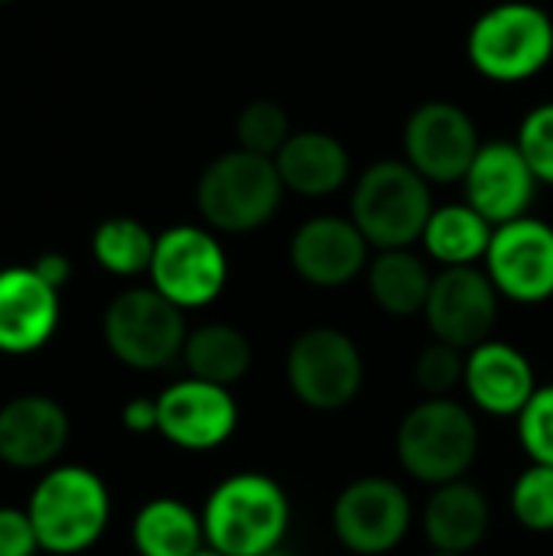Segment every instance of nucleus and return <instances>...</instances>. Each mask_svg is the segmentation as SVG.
Returning <instances> with one entry per match:
<instances>
[{
    "label": "nucleus",
    "mask_w": 553,
    "mask_h": 556,
    "mask_svg": "<svg viewBox=\"0 0 553 556\" xmlns=\"http://www.w3.org/2000/svg\"><path fill=\"white\" fill-rule=\"evenodd\" d=\"M515 143L525 153L528 166L535 169L538 182L553 186V101L538 104L535 111L521 117Z\"/></svg>",
    "instance_id": "7c9ffc66"
},
{
    "label": "nucleus",
    "mask_w": 553,
    "mask_h": 556,
    "mask_svg": "<svg viewBox=\"0 0 553 556\" xmlns=\"http://www.w3.org/2000/svg\"><path fill=\"white\" fill-rule=\"evenodd\" d=\"M26 511L46 554H85L108 531L111 492L88 466H55L33 485Z\"/></svg>",
    "instance_id": "7ed1b4c3"
},
{
    "label": "nucleus",
    "mask_w": 553,
    "mask_h": 556,
    "mask_svg": "<svg viewBox=\"0 0 553 556\" xmlns=\"http://www.w3.org/2000/svg\"><path fill=\"white\" fill-rule=\"evenodd\" d=\"M130 541L140 556H196L205 551L202 511L183 498H150L134 515Z\"/></svg>",
    "instance_id": "4be33fe9"
},
{
    "label": "nucleus",
    "mask_w": 553,
    "mask_h": 556,
    "mask_svg": "<svg viewBox=\"0 0 553 556\" xmlns=\"http://www.w3.org/2000/svg\"><path fill=\"white\" fill-rule=\"evenodd\" d=\"M39 538L29 521V511L0 505V556H36Z\"/></svg>",
    "instance_id": "2f4dec72"
},
{
    "label": "nucleus",
    "mask_w": 553,
    "mask_h": 556,
    "mask_svg": "<svg viewBox=\"0 0 553 556\" xmlns=\"http://www.w3.org/2000/svg\"><path fill=\"white\" fill-rule=\"evenodd\" d=\"M463 186L466 202L499 228L505 222L528 215L541 182L528 166L525 153L518 150V143L492 140L479 147Z\"/></svg>",
    "instance_id": "f3484780"
},
{
    "label": "nucleus",
    "mask_w": 553,
    "mask_h": 556,
    "mask_svg": "<svg viewBox=\"0 0 553 556\" xmlns=\"http://www.w3.org/2000/svg\"><path fill=\"white\" fill-rule=\"evenodd\" d=\"M368 251L372 244L352 218L313 215L290 238V267L310 287L336 290L368 270Z\"/></svg>",
    "instance_id": "2eb2a0df"
},
{
    "label": "nucleus",
    "mask_w": 553,
    "mask_h": 556,
    "mask_svg": "<svg viewBox=\"0 0 553 556\" xmlns=\"http://www.w3.org/2000/svg\"><path fill=\"white\" fill-rule=\"evenodd\" d=\"M108 352L134 371H160L183 358L189 329L186 313L153 287L121 290L101 319Z\"/></svg>",
    "instance_id": "0eeeda50"
},
{
    "label": "nucleus",
    "mask_w": 553,
    "mask_h": 556,
    "mask_svg": "<svg viewBox=\"0 0 553 556\" xmlns=\"http://www.w3.org/2000/svg\"><path fill=\"white\" fill-rule=\"evenodd\" d=\"M466 375V352L447 342H427L414 358V384L427 397H450Z\"/></svg>",
    "instance_id": "c85d7f7f"
},
{
    "label": "nucleus",
    "mask_w": 553,
    "mask_h": 556,
    "mask_svg": "<svg viewBox=\"0 0 553 556\" xmlns=\"http://www.w3.org/2000/svg\"><path fill=\"white\" fill-rule=\"evenodd\" d=\"M121 424H124L127 433H137V437L156 433V427H160L156 397H130V401L121 407Z\"/></svg>",
    "instance_id": "473e14b6"
},
{
    "label": "nucleus",
    "mask_w": 553,
    "mask_h": 556,
    "mask_svg": "<svg viewBox=\"0 0 553 556\" xmlns=\"http://www.w3.org/2000/svg\"><path fill=\"white\" fill-rule=\"evenodd\" d=\"M499 303L502 296L486 267H443L433 277L424 319L437 342L469 352L492 339Z\"/></svg>",
    "instance_id": "ddd939ff"
},
{
    "label": "nucleus",
    "mask_w": 553,
    "mask_h": 556,
    "mask_svg": "<svg viewBox=\"0 0 553 556\" xmlns=\"http://www.w3.org/2000/svg\"><path fill=\"white\" fill-rule=\"evenodd\" d=\"M284 192L277 163L238 147L202 169L196 182V205L212 231L251 235L277 215Z\"/></svg>",
    "instance_id": "39448f33"
},
{
    "label": "nucleus",
    "mask_w": 553,
    "mask_h": 556,
    "mask_svg": "<svg viewBox=\"0 0 553 556\" xmlns=\"http://www.w3.org/2000/svg\"><path fill=\"white\" fill-rule=\"evenodd\" d=\"M68 410L49 394H20L0 407V463L20 472L52 466L68 446Z\"/></svg>",
    "instance_id": "dca6fc26"
},
{
    "label": "nucleus",
    "mask_w": 553,
    "mask_h": 556,
    "mask_svg": "<svg viewBox=\"0 0 553 556\" xmlns=\"http://www.w3.org/2000/svg\"><path fill=\"white\" fill-rule=\"evenodd\" d=\"M482 264L502 300L518 306L548 303L553 300V225L535 215L499 225Z\"/></svg>",
    "instance_id": "9b49d317"
},
{
    "label": "nucleus",
    "mask_w": 553,
    "mask_h": 556,
    "mask_svg": "<svg viewBox=\"0 0 553 556\" xmlns=\"http://www.w3.org/2000/svg\"><path fill=\"white\" fill-rule=\"evenodd\" d=\"M479 147L476 121L453 101H424L404 124V160L437 186L463 182Z\"/></svg>",
    "instance_id": "f8f14e48"
},
{
    "label": "nucleus",
    "mask_w": 553,
    "mask_h": 556,
    "mask_svg": "<svg viewBox=\"0 0 553 556\" xmlns=\"http://www.w3.org/2000/svg\"><path fill=\"white\" fill-rule=\"evenodd\" d=\"M394 453L401 469L420 485L460 482L479 459V420L463 401L427 397L401 417Z\"/></svg>",
    "instance_id": "f03ea898"
},
{
    "label": "nucleus",
    "mask_w": 553,
    "mask_h": 556,
    "mask_svg": "<svg viewBox=\"0 0 553 556\" xmlns=\"http://www.w3.org/2000/svg\"><path fill=\"white\" fill-rule=\"evenodd\" d=\"M430 556H460V554H430Z\"/></svg>",
    "instance_id": "e433bc0d"
},
{
    "label": "nucleus",
    "mask_w": 553,
    "mask_h": 556,
    "mask_svg": "<svg viewBox=\"0 0 553 556\" xmlns=\"http://www.w3.org/2000/svg\"><path fill=\"white\" fill-rule=\"evenodd\" d=\"M196 556H222V554H215V551H209V547H205V551H199Z\"/></svg>",
    "instance_id": "c9c22d12"
},
{
    "label": "nucleus",
    "mask_w": 553,
    "mask_h": 556,
    "mask_svg": "<svg viewBox=\"0 0 553 556\" xmlns=\"http://www.w3.org/2000/svg\"><path fill=\"white\" fill-rule=\"evenodd\" d=\"M228 283V254L212 228L173 225L156 235V251L150 264V287L163 293L173 306L205 309Z\"/></svg>",
    "instance_id": "1a4fd4ad"
},
{
    "label": "nucleus",
    "mask_w": 553,
    "mask_h": 556,
    "mask_svg": "<svg viewBox=\"0 0 553 556\" xmlns=\"http://www.w3.org/2000/svg\"><path fill=\"white\" fill-rule=\"evenodd\" d=\"M515 420H518V443L528 453V459L553 466V384L538 388L528 407Z\"/></svg>",
    "instance_id": "c756f323"
},
{
    "label": "nucleus",
    "mask_w": 553,
    "mask_h": 556,
    "mask_svg": "<svg viewBox=\"0 0 553 556\" xmlns=\"http://www.w3.org/2000/svg\"><path fill=\"white\" fill-rule=\"evenodd\" d=\"M62 303L36 267L0 270V355H33L59 329Z\"/></svg>",
    "instance_id": "a211bd4d"
},
{
    "label": "nucleus",
    "mask_w": 553,
    "mask_h": 556,
    "mask_svg": "<svg viewBox=\"0 0 553 556\" xmlns=\"http://www.w3.org/2000/svg\"><path fill=\"white\" fill-rule=\"evenodd\" d=\"M290 114L271 101V98H257V101H248L241 111H238V121H235V137H238V147L248 150V153H257V156H277L280 147L290 140Z\"/></svg>",
    "instance_id": "cd10ccee"
},
{
    "label": "nucleus",
    "mask_w": 553,
    "mask_h": 556,
    "mask_svg": "<svg viewBox=\"0 0 553 556\" xmlns=\"http://www.w3.org/2000/svg\"><path fill=\"white\" fill-rule=\"evenodd\" d=\"M264 556H293L290 551H284V547H277V551H271V554H264Z\"/></svg>",
    "instance_id": "f704fd0d"
},
{
    "label": "nucleus",
    "mask_w": 553,
    "mask_h": 556,
    "mask_svg": "<svg viewBox=\"0 0 553 556\" xmlns=\"http://www.w3.org/2000/svg\"><path fill=\"white\" fill-rule=\"evenodd\" d=\"M0 3H13V0H0Z\"/></svg>",
    "instance_id": "4c0bfd02"
},
{
    "label": "nucleus",
    "mask_w": 553,
    "mask_h": 556,
    "mask_svg": "<svg viewBox=\"0 0 553 556\" xmlns=\"http://www.w3.org/2000/svg\"><path fill=\"white\" fill-rule=\"evenodd\" d=\"M463 388L476 410L489 417H518L538 391L531 358L502 339H489L466 352Z\"/></svg>",
    "instance_id": "6ab92c4d"
},
{
    "label": "nucleus",
    "mask_w": 553,
    "mask_h": 556,
    "mask_svg": "<svg viewBox=\"0 0 553 556\" xmlns=\"http://www.w3.org/2000/svg\"><path fill=\"white\" fill-rule=\"evenodd\" d=\"M290 521V495L267 472H231L202 505L205 547L222 556H264L284 547Z\"/></svg>",
    "instance_id": "f257e3e1"
},
{
    "label": "nucleus",
    "mask_w": 553,
    "mask_h": 556,
    "mask_svg": "<svg viewBox=\"0 0 553 556\" xmlns=\"http://www.w3.org/2000/svg\"><path fill=\"white\" fill-rule=\"evenodd\" d=\"M156 410H160L156 433L186 453H209L225 446L241 420L231 388L199 378H183L163 388L156 394Z\"/></svg>",
    "instance_id": "4468645a"
},
{
    "label": "nucleus",
    "mask_w": 553,
    "mask_h": 556,
    "mask_svg": "<svg viewBox=\"0 0 553 556\" xmlns=\"http://www.w3.org/2000/svg\"><path fill=\"white\" fill-rule=\"evenodd\" d=\"M329 525L349 554L385 556L398 551L411 534L414 505L394 479L362 476L336 495Z\"/></svg>",
    "instance_id": "9d476101"
},
{
    "label": "nucleus",
    "mask_w": 553,
    "mask_h": 556,
    "mask_svg": "<svg viewBox=\"0 0 553 556\" xmlns=\"http://www.w3.org/2000/svg\"><path fill=\"white\" fill-rule=\"evenodd\" d=\"M430 182L407 160L372 163L352 189V222L375 251L414 248L433 215Z\"/></svg>",
    "instance_id": "423d86ee"
},
{
    "label": "nucleus",
    "mask_w": 553,
    "mask_h": 556,
    "mask_svg": "<svg viewBox=\"0 0 553 556\" xmlns=\"http://www.w3.org/2000/svg\"><path fill=\"white\" fill-rule=\"evenodd\" d=\"M365 274H368V293L378 303V309L398 319H411L424 313L433 277H437L427 267V261L414 254L411 248L378 251Z\"/></svg>",
    "instance_id": "b1692460"
},
{
    "label": "nucleus",
    "mask_w": 553,
    "mask_h": 556,
    "mask_svg": "<svg viewBox=\"0 0 553 556\" xmlns=\"http://www.w3.org/2000/svg\"><path fill=\"white\" fill-rule=\"evenodd\" d=\"M512 518L531 534H553V466L531 463L508 492Z\"/></svg>",
    "instance_id": "bb28decb"
},
{
    "label": "nucleus",
    "mask_w": 553,
    "mask_h": 556,
    "mask_svg": "<svg viewBox=\"0 0 553 556\" xmlns=\"http://www.w3.org/2000/svg\"><path fill=\"white\" fill-rule=\"evenodd\" d=\"M153 251H156V235L130 218V215H114L104 218L95 235H91V254L95 261L114 274V277H140L150 274L153 264Z\"/></svg>",
    "instance_id": "a878e982"
},
{
    "label": "nucleus",
    "mask_w": 553,
    "mask_h": 556,
    "mask_svg": "<svg viewBox=\"0 0 553 556\" xmlns=\"http://www.w3.org/2000/svg\"><path fill=\"white\" fill-rule=\"evenodd\" d=\"M284 375L303 407L316 414H336L362 394L365 358L349 332L313 326L290 342Z\"/></svg>",
    "instance_id": "6e6552de"
},
{
    "label": "nucleus",
    "mask_w": 553,
    "mask_h": 556,
    "mask_svg": "<svg viewBox=\"0 0 553 556\" xmlns=\"http://www.w3.org/2000/svg\"><path fill=\"white\" fill-rule=\"evenodd\" d=\"M495 225L479 215L469 202H450L437 205L427 228H424V251L443 267H476L486 261V251L492 244Z\"/></svg>",
    "instance_id": "5701e85b"
},
{
    "label": "nucleus",
    "mask_w": 553,
    "mask_h": 556,
    "mask_svg": "<svg viewBox=\"0 0 553 556\" xmlns=\"http://www.w3.org/2000/svg\"><path fill=\"white\" fill-rule=\"evenodd\" d=\"M420 525L433 554L469 556L489 538L492 528L489 495L469 479L437 485L424 505Z\"/></svg>",
    "instance_id": "aec40b11"
},
{
    "label": "nucleus",
    "mask_w": 553,
    "mask_h": 556,
    "mask_svg": "<svg viewBox=\"0 0 553 556\" xmlns=\"http://www.w3.org/2000/svg\"><path fill=\"white\" fill-rule=\"evenodd\" d=\"M183 362L189 368V378L231 388V384L244 381V375L251 371L254 349L241 329H235L228 323H205L189 332Z\"/></svg>",
    "instance_id": "393cba45"
},
{
    "label": "nucleus",
    "mask_w": 553,
    "mask_h": 556,
    "mask_svg": "<svg viewBox=\"0 0 553 556\" xmlns=\"http://www.w3.org/2000/svg\"><path fill=\"white\" fill-rule=\"evenodd\" d=\"M466 55L489 81H528L551 65L553 16L531 0H502L469 26Z\"/></svg>",
    "instance_id": "20e7f679"
},
{
    "label": "nucleus",
    "mask_w": 553,
    "mask_h": 556,
    "mask_svg": "<svg viewBox=\"0 0 553 556\" xmlns=\"http://www.w3.org/2000/svg\"><path fill=\"white\" fill-rule=\"evenodd\" d=\"M274 163L284 179V189L303 199L336 195L352 173L345 143L326 130H293Z\"/></svg>",
    "instance_id": "412c9836"
},
{
    "label": "nucleus",
    "mask_w": 553,
    "mask_h": 556,
    "mask_svg": "<svg viewBox=\"0 0 553 556\" xmlns=\"http://www.w3.org/2000/svg\"><path fill=\"white\" fill-rule=\"evenodd\" d=\"M33 267H36V274H39L49 287H55L59 293H62V287L72 280V264H68V257H65V254H59V251H46V254H39Z\"/></svg>",
    "instance_id": "72a5a7b5"
}]
</instances>
